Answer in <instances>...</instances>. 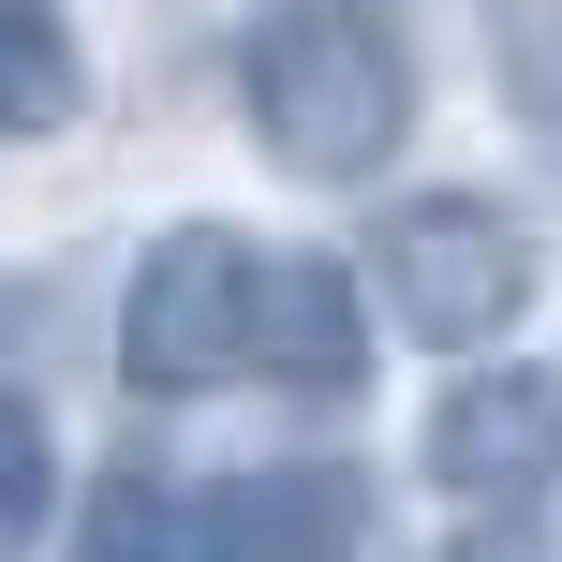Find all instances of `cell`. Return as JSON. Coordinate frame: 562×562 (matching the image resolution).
I'll return each instance as SVG.
<instances>
[{"label":"cell","mask_w":562,"mask_h":562,"mask_svg":"<svg viewBox=\"0 0 562 562\" xmlns=\"http://www.w3.org/2000/svg\"><path fill=\"white\" fill-rule=\"evenodd\" d=\"M237 104H252L281 178H370L400 148V119H415V59L356 0H281L252 30V59H237Z\"/></svg>","instance_id":"cell-1"},{"label":"cell","mask_w":562,"mask_h":562,"mask_svg":"<svg viewBox=\"0 0 562 562\" xmlns=\"http://www.w3.org/2000/svg\"><path fill=\"white\" fill-rule=\"evenodd\" d=\"M370 281H385V311L429 356H504L518 311L548 296V252L504 193H400L370 223Z\"/></svg>","instance_id":"cell-2"},{"label":"cell","mask_w":562,"mask_h":562,"mask_svg":"<svg viewBox=\"0 0 562 562\" xmlns=\"http://www.w3.org/2000/svg\"><path fill=\"white\" fill-rule=\"evenodd\" d=\"M252 281H267V237L237 223H164L119 281V385L134 400H207L252 370Z\"/></svg>","instance_id":"cell-3"},{"label":"cell","mask_w":562,"mask_h":562,"mask_svg":"<svg viewBox=\"0 0 562 562\" xmlns=\"http://www.w3.org/2000/svg\"><path fill=\"white\" fill-rule=\"evenodd\" d=\"M429 488H445L459 518H518L562 488V356H488L459 370L445 400H429Z\"/></svg>","instance_id":"cell-4"},{"label":"cell","mask_w":562,"mask_h":562,"mask_svg":"<svg viewBox=\"0 0 562 562\" xmlns=\"http://www.w3.org/2000/svg\"><path fill=\"white\" fill-rule=\"evenodd\" d=\"M252 370L296 400H340L370 385V281L340 252H281L267 237V281H252Z\"/></svg>","instance_id":"cell-5"},{"label":"cell","mask_w":562,"mask_h":562,"mask_svg":"<svg viewBox=\"0 0 562 562\" xmlns=\"http://www.w3.org/2000/svg\"><path fill=\"white\" fill-rule=\"evenodd\" d=\"M356 548H370V474H340V459L207 488V562H356Z\"/></svg>","instance_id":"cell-6"},{"label":"cell","mask_w":562,"mask_h":562,"mask_svg":"<svg viewBox=\"0 0 562 562\" xmlns=\"http://www.w3.org/2000/svg\"><path fill=\"white\" fill-rule=\"evenodd\" d=\"M75 119H89V45H75V15H59V0H0V134L45 148V134H75Z\"/></svg>","instance_id":"cell-7"},{"label":"cell","mask_w":562,"mask_h":562,"mask_svg":"<svg viewBox=\"0 0 562 562\" xmlns=\"http://www.w3.org/2000/svg\"><path fill=\"white\" fill-rule=\"evenodd\" d=\"M75 562H207V488L119 459V474L75 504Z\"/></svg>","instance_id":"cell-8"},{"label":"cell","mask_w":562,"mask_h":562,"mask_svg":"<svg viewBox=\"0 0 562 562\" xmlns=\"http://www.w3.org/2000/svg\"><path fill=\"white\" fill-rule=\"evenodd\" d=\"M45 504H59V445H45V415H30V400H0V562H30Z\"/></svg>","instance_id":"cell-9"}]
</instances>
